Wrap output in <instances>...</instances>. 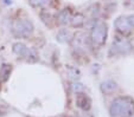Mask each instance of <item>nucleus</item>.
<instances>
[{"instance_id":"f257e3e1","label":"nucleus","mask_w":134,"mask_h":117,"mask_svg":"<svg viewBox=\"0 0 134 117\" xmlns=\"http://www.w3.org/2000/svg\"><path fill=\"white\" fill-rule=\"evenodd\" d=\"M110 117H132L134 115V101L128 96L116 97L109 108Z\"/></svg>"},{"instance_id":"f03ea898","label":"nucleus","mask_w":134,"mask_h":117,"mask_svg":"<svg viewBox=\"0 0 134 117\" xmlns=\"http://www.w3.org/2000/svg\"><path fill=\"white\" fill-rule=\"evenodd\" d=\"M108 37V26L103 21H99L91 27L90 40L91 44L96 47H102L106 44Z\"/></svg>"},{"instance_id":"7ed1b4c3","label":"nucleus","mask_w":134,"mask_h":117,"mask_svg":"<svg viewBox=\"0 0 134 117\" xmlns=\"http://www.w3.org/2000/svg\"><path fill=\"white\" fill-rule=\"evenodd\" d=\"M133 50V45L127 38H121V37H116L113 40L110 48H109V56H126L129 54Z\"/></svg>"},{"instance_id":"20e7f679","label":"nucleus","mask_w":134,"mask_h":117,"mask_svg":"<svg viewBox=\"0 0 134 117\" xmlns=\"http://www.w3.org/2000/svg\"><path fill=\"white\" fill-rule=\"evenodd\" d=\"M13 32L17 37L20 38H29L33 34L35 31V26L29 19H18L13 23L12 25Z\"/></svg>"},{"instance_id":"39448f33","label":"nucleus","mask_w":134,"mask_h":117,"mask_svg":"<svg viewBox=\"0 0 134 117\" xmlns=\"http://www.w3.org/2000/svg\"><path fill=\"white\" fill-rule=\"evenodd\" d=\"M114 26L116 28V31L119 33H121L122 36H128L129 33L132 32V27L128 24V20H127V17H119V18L115 19L114 21Z\"/></svg>"},{"instance_id":"423d86ee","label":"nucleus","mask_w":134,"mask_h":117,"mask_svg":"<svg viewBox=\"0 0 134 117\" xmlns=\"http://www.w3.org/2000/svg\"><path fill=\"white\" fill-rule=\"evenodd\" d=\"M76 105L82 109L83 111H88L91 108V99L87 94L82 92H77L76 94Z\"/></svg>"},{"instance_id":"0eeeda50","label":"nucleus","mask_w":134,"mask_h":117,"mask_svg":"<svg viewBox=\"0 0 134 117\" xmlns=\"http://www.w3.org/2000/svg\"><path fill=\"white\" fill-rule=\"evenodd\" d=\"M72 45L75 48L80 50V51H86V46H87V36L82 32H77L72 36Z\"/></svg>"},{"instance_id":"6e6552de","label":"nucleus","mask_w":134,"mask_h":117,"mask_svg":"<svg viewBox=\"0 0 134 117\" xmlns=\"http://www.w3.org/2000/svg\"><path fill=\"white\" fill-rule=\"evenodd\" d=\"M71 17H72L71 11L69 10V8H64V10H62L61 12L58 13V15H57V23L63 26L69 25L70 20H71Z\"/></svg>"},{"instance_id":"1a4fd4ad","label":"nucleus","mask_w":134,"mask_h":117,"mask_svg":"<svg viewBox=\"0 0 134 117\" xmlns=\"http://www.w3.org/2000/svg\"><path fill=\"white\" fill-rule=\"evenodd\" d=\"M72 32L68 28H62V30L58 31L57 36H56V39L62 44H69L71 43V39H72Z\"/></svg>"},{"instance_id":"9d476101","label":"nucleus","mask_w":134,"mask_h":117,"mask_svg":"<svg viewBox=\"0 0 134 117\" xmlns=\"http://www.w3.org/2000/svg\"><path fill=\"white\" fill-rule=\"evenodd\" d=\"M100 88H101V91L104 95H110L118 89V84L114 81H111V79H108V81L102 82Z\"/></svg>"},{"instance_id":"9b49d317","label":"nucleus","mask_w":134,"mask_h":117,"mask_svg":"<svg viewBox=\"0 0 134 117\" xmlns=\"http://www.w3.org/2000/svg\"><path fill=\"white\" fill-rule=\"evenodd\" d=\"M12 51L15 56L21 57V58H25L26 53H27V51H29V47L25 45V44L18 41V43H14L12 45Z\"/></svg>"},{"instance_id":"f8f14e48","label":"nucleus","mask_w":134,"mask_h":117,"mask_svg":"<svg viewBox=\"0 0 134 117\" xmlns=\"http://www.w3.org/2000/svg\"><path fill=\"white\" fill-rule=\"evenodd\" d=\"M12 72V65L11 64H3L0 66V83H5L8 81Z\"/></svg>"},{"instance_id":"ddd939ff","label":"nucleus","mask_w":134,"mask_h":117,"mask_svg":"<svg viewBox=\"0 0 134 117\" xmlns=\"http://www.w3.org/2000/svg\"><path fill=\"white\" fill-rule=\"evenodd\" d=\"M84 23H86V18L82 13H76L71 17V20H70V25L74 26L76 28H81L83 27Z\"/></svg>"},{"instance_id":"4468645a","label":"nucleus","mask_w":134,"mask_h":117,"mask_svg":"<svg viewBox=\"0 0 134 117\" xmlns=\"http://www.w3.org/2000/svg\"><path fill=\"white\" fill-rule=\"evenodd\" d=\"M65 70H66L68 76L70 77L71 79H74V81H79V79L81 78V71H80L79 67H76V66H74V65H66Z\"/></svg>"},{"instance_id":"2eb2a0df","label":"nucleus","mask_w":134,"mask_h":117,"mask_svg":"<svg viewBox=\"0 0 134 117\" xmlns=\"http://www.w3.org/2000/svg\"><path fill=\"white\" fill-rule=\"evenodd\" d=\"M25 59L27 61H30V63H35V61L38 60V53L36 52L35 48L29 47V51H27V53H26V56H25Z\"/></svg>"},{"instance_id":"dca6fc26","label":"nucleus","mask_w":134,"mask_h":117,"mask_svg":"<svg viewBox=\"0 0 134 117\" xmlns=\"http://www.w3.org/2000/svg\"><path fill=\"white\" fill-rule=\"evenodd\" d=\"M71 90H72L75 94H77V92H82V91H84V85L82 84V83H80V82H77V81H74L72 83H71Z\"/></svg>"},{"instance_id":"f3484780","label":"nucleus","mask_w":134,"mask_h":117,"mask_svg":"<svg viewBox=\"0 0 134 117\" xmlns=\"http://www.w3.org/2000/svg\"><path fill=\"white\" fill-rule=\"evenodd\" d=\"M50 0H29V3H30V5L32 6V7H43V6H45L46 4L49 3Z\"/></svg>"},{"instance_id":"a211bd4d","label":"nucleus","mask_w":134,"mask_h":117,"mask_svg":"<svg viewBox=\"0 0 134 117\" xmlns=\"http://www.w3.org/2000/svg\"><path fill=\"white\" fill-rule=\"evenodd\" d=\"M127 20H128V24L131 25L132 30H133V28H134V14L128 15V17H127Z\"/></svg>"},{"instance_id":"6ab92c4d","label":"nucleus","mask_w":134,"mask_h":117,"mask_svg":"<svg viewBox=\"0 0 134 117\" xmlns=\"http://www.w3.org/2000/svg\"><path fill=\"white\" fill-rule=\"evenodd\" d=\"M126 3L129 5H134V0H126Z\"/></svg>"}]
</instances>
